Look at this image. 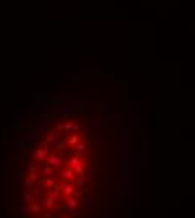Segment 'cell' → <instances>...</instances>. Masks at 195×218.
Returning a JSON list of instances; mask_svg holds the SVG:
<instances>
[{
  "label": "cell",
  "instance_id": "1",
  "mask_svg": "<svg viewBox=\"0 0 195 218\" xmlns=\"http://www.w3.org/2000/svg\"><path fill=\"white\" fill-rule=\"evenodd\" d=\"M93 180V148L81 121L42 126L20 151L7 200V218H83Z\"/></svg>",
  "mask_w": 195,
  "mask_h": 218
}]
</instances>
